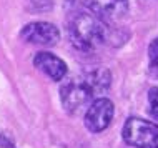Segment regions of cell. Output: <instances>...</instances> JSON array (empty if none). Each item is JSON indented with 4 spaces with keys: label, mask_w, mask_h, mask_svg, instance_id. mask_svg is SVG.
I'll return each mask as SVG.
<instances>
[{
    "label": "cell",
    "mask_w": 158,
    "mask_h": 148,
    "mask_svg": "<svg viewBox=\"0 0 158 148\" xmlns=\"http://www.w3.org/2000/svg\"><path fill=\"white\" fill-rule=\"evenodd\" d=\"M112 85V75L106 68H97L93 72L72 78L60 90L62 105L68 113L75 115L80 110L88 108L98 95L105 93Z\"/></svg>",
    "instance_id": "1"
},
{
    "label": "cell",
    "mask_w": 158,
    "mask_h": 148,
    "mask_svg": "<svg viewBox=\"0 0 158 148\" xmlns=\"http://www.w3.org/2000/svg\"><path fill=\"white\" fill-rule=\"evenodd\" d=\"M70 43L80 52H93L110 39L108 22L88 10H78L68 23Z\"/></svg>",
    "instance_id": "2"
},
{
    "label": "cell",
    "mask_w": 158,
    "mask_h": 148,
    "mask_svg": "<svg viewBox=\"0 0 158 148\" xmlns=\"http://www.w3.org/2000/svg\"><path fill=\"white\" fill-rule=\"evenodd\" d=\"M122 137L135 148H158V125L143 118L131 117L123 125Z\"/></svg>",
    "instance_id": "3"
},
{
    "label": "cell",
    "mask_w": 158,
    "mask_h": 148,
    "mask_svg": "<svg viewBox=\"0 0 158 148\" xmlns=\"http://www.w3.org/2000/svg\"><path fill=\"white\" fill-rule=\"evenodd\" d=\"M67 3L77 10H88L112 22L128 12V0H67Z\"/></svg>",
    "instance_id": "4"
},
{
    "label": "cell",
    "mask_w": 158,
    "mask_h": 148,
    "mask_svg": "<svg viewBox=\"0 0 158 148\" xmlns=\"http://www.w3.org/2000/svg\"><path fill=\"white\" fill-rule=\"evenodd\" d=\"M113 113H115V107H113L112 100L100 97V98L93 100L92 105L87 108L83 123L88 132L100 133L108 128V125L112 123Z\"/></svg>",
    "instance_id": "5"
},
{
    "label": "cell",
    "mask_w": 158,
    "mask_h": 148,
    "mask_svg": "<svg viewBox=\"0 0 158 148\" xmlns=\"http://www.w3.org/2000/svg\"><path fill=\"white\" fill-rule=\"evenodd\" d=\"M22 40L32 45H42V47H52L60 40V32L50 22H32L27 23L20 32Z\"/></svg>",
    "instance_id": "6"
},
{
    "label": "cell",
    "mask_w": 158,
    "mask_h": 148,
    "mask_svg": "<svg viewBox=\"0 0 158 148\" xmlns=\"http://www.w3.org/2000/svg\"><path fill=\"white\" fill-rule=\"evenodd\" d=\"M33 65L53 82H60L67 75V63L50 52H38L33 58Z\"/></svg>",
    "instance_id": "7"
},
{
    "label": "cell",
    "mask_w": 158,
    "mask_h": 148,
    "mask_svg": "<svg viewBox=\"0 0 158 148\" xmlns=\"http://www.w3.org/2000/svg\"><path fill=\"white\" fill-rule=\"evenodd\" d=\"M148 58H150V72L153 77L158 78V39H155L148 47Z\"/></svg>",
    "instance_id": "8"
},
{
    "label": "cell",
    "mask_w": 158,
    "mask_h": 148,
    "mask_svg": "<svg viewBox=\"0 0 158 148\" xmlns=\"http://www.w3.org/2000/svg\"><path fill=\"white\" fill-rule=\"evenodd\" d=\"M148 105H150V108H148L150 115L158 120V87H153L148 92Z\"/></svg>",
    "instance_id": "9"
},
{
    "label": "cell",
    "mask_w": 158,
    "mask_h": 148,
    "mask_svg": "<svg viewBox=\"0 0 158 148\" xmlns=\"http://www.w3.org/2000/svg\"><path fill=\"white\" fill-rule=\"evenodd\" d=\"M0 148H14V142L5 133H0Z\"/></svg>",
    "instance_id": "10"
}]
</instances>
